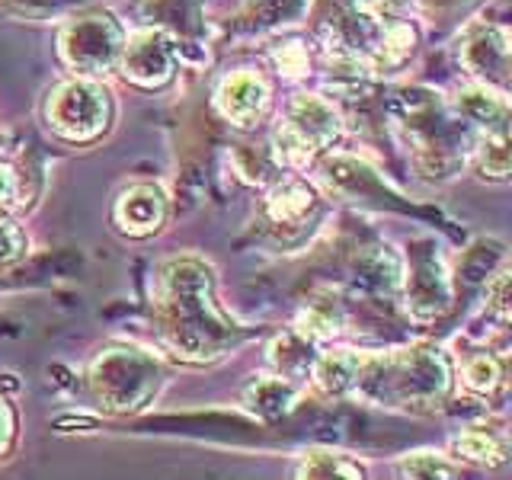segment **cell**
<instances>
[{"label": "cell", "mask_w": 512, "mask_h": 480, "mask_svg": "<svg viewBox=\"0 0 512 480\" xmlns=\"http://www.w3.org/2000/svg\"><path fill=\"white\" fill-rule=\"evenodd\" d=\"M272 64L285 74V77H301V74H308L311 68V55H308V48H304L301 42H279V45H272V52H269Z\"/></svg>", "instance_id": "obj_26"}, {"label": "cell", "mask_w": 512, "mask_h": 480, "mask_svg": "<svg viewBox=\"0 0 512 480\" xmlns=\"http://www.w3.org/2000/svg\"><path fill=\"white\" fill-rule=\"evenodd\" d=\"M26 244L29 240H26L20 224H16L10 215H0V266L20 260V256L26 253Z\"/></svg>", "instance_id": "obj_27"}, {"label": "cell", "mask_w": 512, "mask_h": 480, "mask_svg": "<svg viewBox=\"0 0 512 480\" xmlns=\"http://www.w3.org/2000/svg\"><path fill=\"white\" fill-rule=\"evenodd\" d=\"M448 384L452 365L436 346H413L384 356H362L356 391L381 407H439Z\"/></svg>", "instance_id": "obj_2"}, {"label": "cell", "mask_w": 512, "mask_h": 480, "mask_svg": "<svg viewBox=\"0 0 512 480\" xmlns=\"http://www.w3.org/2000/svg\"><path fill=\"white\" fill-rule=\"evenodd\" d=\"M295 400H298V384L276 375L253 381L244 391V407L260 416V420H279V416H285L295 407Z\"/></svg>", "instance_id": "obj_18"}, {"label": "cell", "mask_w": 512, "mask_h": 480, "mask_svg": "<svg viewBox=\"0 0 512 480\" xmlns=\"http://www.w3.org/2000/svg\"><path fill=\"white\" fill-rule=\"evenodd\" d=\"M176 58H180V48H176L173 36L160 29H138L135 36H128L122 45V58H119V71L125 80L144 87V90H157L173 80L176 74Z\"/></svg>", "instance_id": "obj_8"}, {"label": "cell", "mask_w": 512, "mask_h": 480, "mask_svg": "<svg viewBox=\"0 0 512 480\" xmlns=\"http://www.w3.org/2000/svg\"><path fill=\"white\" fill-rule=\"evenodd\" d=\"M314 359V343L304 340L298 330H288L269 343V365L276 368V378H285L292 384L311 378Z\"/></svg>", "instance_id": "obj_17"}, {"label": "cell", "mask_w": 512, "mask_h": 480, "mask_svg": "<svg viewBox=\"0 0 512 480\" xmlns=\"http://www.w3.org/2000/svg\"><path fill=\"white\" fill-rule=\"evenodd\" d=\"M317 205H320V192L308 180L285 176V180H279L266 192L263 212L272 224H279V228H295V224L308 218Z\"/></svg>", "instance_id": "obj_13"}, {"label": "cell", "mask_w": 512, "mask_h": 480, "mask_svg": "<svg viewBox=\"0 0 512 480\" xmlns=\"http://www.w3.org/2000/svg\"><path fill=\"white\" fill-rule=\"evenodd\" d=\"M458 64L474 84L506 93L509 87V32L496 23H474L458 39Z\"/></svg>", "instance_id": "obj_7"}, {"label": "cell", "mask_w": 512, "mask_h": 480, "mask_svg": "<svg viewBox=\"0 0 512 480\" xmlns=\"http://www.w3.org/2000/svg\"><path fill=\"white\" fill-rule=\"evenodd\" d=\"M452 116L471 128L474 135H487V132H509V103L506 93L487 90L480 84H471L458 90L455 103H452Z\"/></svg>", "instance_id": "obj_12"}, {"label": "cell", "mask_w": 512, "mask_h": 480, "mask_svg": "<svg viewBox=\"0 0 512 480\" xmlns=\"http://www.w3.org/2000/svg\"><path fill=\"white\" fill-rule=\"evenodd\" d=\"M362 352L356 349H327L320 352L311 365V381L317 384L327 397H343L349 391H356Z\"/></svg>", "instance_id": "obj_15"}, {"label": "cell", "mask_w": 512, "mask_h": 480, "mask_svg": "<svg viewBox=\"0 0 512 480\" xmlns=\"http://www.w3.org/2000/svg\"><path fill=\"white\" fill-rule=\"evenodd\" d=\"M407 311L416 320H432L448 308V298H452V285L439 263V253H432V240L426 244H416L410 253V266H407Z\"/></svg>", "instance_id": "obj_9"}, {"label": "cell", "mask_w": 512, "mask_h": 480, "mask_svg": "<svg viewBox=\"0 0 512 480\" xmlns=\"http://www.w3.org/2000/svg\"><path fill=\"white\" fill-rule=\"evenodd\" d=\"M356 7L375 20H410L416 0H356Z\"/></svg>", "instance_id": "obj_28"}, {"label": "cell", "mask_w": 512, "mask_h": 480, "mask_svg": "<svg viewBox=\"0 0 512 480\" xmlns=\"http://www.w3.org/2000/svg\"><path fill=\"white\" fill-rule=\"evenodd\" d=\"M26 202V180L16 164L0 157V215L16 212Z\"/></svg>", "instance_id": "obj_25"}, {"label": "cell", "mask_w": 512, "mask_h": 480, "mask_svg": "<svg viewBox=\"0 0 512 480\" xmlns=\"http://www.w3.org/2000/svg\"><path fill=\"white\" fill-rule=\"evenodd\" d=\"M154 317L164 346L186 362H212L247 336L215 304V272L199 256H173L157 266Z\"/></svg>", "instance_id": "obj_1"}, {"label": "cell", "mask_w": 512, "mask_h": 480, "mask_svg": "<svg viewBox=\"0 0 512 480\" xmlns=\"http://www.w3.org/2000/svg\"><path fill=\"white\" fill-rule=\"evenodd\" d=\"M416 45H420V32L410 20H381V32L372 52V74L404 68L413 58Z\"/></svg>", "instance_id": "obj_16"}, {"label": "cell", "mask_w": 512, "mask_h": 480, "mask_svg": "<svg viewBox=\"0 0 512 480\" xmlns=\"http://www.w3.org/2000/svg\"><path fill=\"white\" fill-rule=\"evenodd\" d=\"M112 122V93L90 77H71L45 96V125L71 144L96 141Z\"/></svg>", "instance_id": "obj_6"}, {"label": "cell", "mask_w": 512, "mask_h": 480, "mask_svg": "<svg viewBox=\"0 0 512 480\" xmlns=\"http://www.w3.org/2000/svg\"><path fill=\"white\" fill-rule=\"evenodd\" d=\"M397 474L404 480H455V464L452 458L436 455V452H413L397 461Z\"/></svg>", "instance_id": "obj_23"}, {"label": "cell", "mask_w": 512, "mask_h": 480, "mask_svg": "<svg viewBox=\"0 0 512 480\" xmlns=\"http://www.w3.org/2000/svg\"><path fill=\"white\" fill-rule=\"evenodd\" d=\"M343 132V116L320 93H295L285 106L282 125L272 132V154L285 167H308L317 154L330 151Z\"/></svg>", "instance_id": "obj_4"}, {"label": "cell", "mask_w": 512, "mask_h": 480, "mask_svg": "<svg viewBox=\"0 0 512 480\" xmlns=\"http://www.w3.org/2000/svg\"><path fill=\"white\" fill-rule=\"evenodd\" d=\"M308 0H247L244 13H240V20H244L250 29H266V26H279L285 20H292L304 10Z\"/></svg>", "instance_id": "obj_24"}, {"label": "cell", "mask_w": 512, "mask_h": 480, "mask_svg": "<svg viewBox=\"0 0 512 480\" xmlns=\"http://www.w3.org/2000/svg\"><path fill=\"white\" fill-rule=\"evenodd\" d=\"M170 202L157 183H132L119 192L112 205V221L125 237H151L167 224Z\"/></svg>", "instance_id": "obj_10"}, {"label": "cell", "mask_w": 512, "mask_h": 480, "mask_svg": "<svg viewBox=\"0 0 512 480\" xmlns=\"http://www.w3.org/2000/svg\"><path fill=\"white\" fill-rule=\"evenodd\" d=\"M90 391L112 413L141 410L160 388V365L132 343H109L90 362Z\"/></svg>", "instance_id": "obj_3"}, {"label": "cell", "mask_w": 512, "mask_h": 480, "mask_svg": "<svg viewBox=\"0 0 512 480\" xmlns=\"http://www.w3.org/2000/svg\"><path fill=\"white\" fill-rule=\"evenodd\" d=\"M461 384L477 397H490L496 388H503V359L480 349L461 365Z\"/></svg>", "instance_id": "obj_22"}, {"label": "cell", "mask_w": 512, "mask_h": 480, "mask_svg": "<svg viewBox=\"0 0 512 480\" xmlns=\"http://www.w3.org/2000/svg\"><path fill=\"white\" fill-rule=\"evenodd\" d=\"M295 480H365V471L356 458L336 452H308L298 461Z\"/></svg>", "instance_id": "obj_21"}, {"label": "cell", "mask_w": 512, "mask_h": 480, "mask_svg": "<svg viewBox=\"0 0 512 480\" xmlns=\"http://www.w3.org/2000/svg\"><path fill=\"white\" fill-rule=\"evenodd\" d=\"M471 164L480 176L487 180H506L509 176V132H487V135H474L471 141Z\"/></svg>", "instance_id": "obj_20"}, {"label": "cell", "mask_w": 512, "mask_h": 480, "mask_svg": "<svg viewBox=\"0 0 512 480\" xmlns=\"http://www.w3.org/2000/svg\"><path fill=\"white\" fill-rule=\"evenodd\" d=\"M304 340H330L343 330V304L324 295V298H311L304 304V311L298 314V327H295Z\"/></svg>", "instance_id": "obj_19"}, {"label": "cell", "mask_w": 512, "mask_h": 480, "mask_svg": "<svg viewBox=\"0 0 512 480\" xmlns=\"http://www.w3.org/2000/svg\"><path fill=\"white\" fill-rule=\"evenodd\" d=\"M215 106L234 128H250L263 119L269 106V84L250 68L228 74L215 90Z\"/></svg>", "instance_id": "obj_11"}, {"label": "cell", "mask_w": 512, "mask_h": 480, "mask_svg": "<svg viewBox=\"0 0 512 480\" xmlns=\"http://www.w3.org/2000/svg\"><path fill=\"white\" fill-rule=\"evenodd\" d=\"M452 455L471 464H487V468H496L509 458V436L500 423H477V426H464L461 432H455L452 442Z\"/></svg>", "instance_id": "obj_14"}, {"label": "cell", "mask_w": 512, "mask_h": 480, "mask_svg": "<svg viewBox=\"0 0 512 480\" xmlns=\"http://www.w3.org/2000/svg\"><path fill=\"white\" fill-rule=\"evenodd\" d=\"M125 32L119 20L106 10L77 13L58 32V55L74 77H103L119 68Z\"/></svg>", "instance_id": "obj_5"}, {"label": "cell", "mask_w": 512, "mask_h": 480, "mask_svg": "<svg viewBox=\"0 0 512 480\" xmlns=\"http://www.w3.org/2000/svg\"><path fill=\"white\" fill-rule=\"evenodd\" d=\"M13 432H16V413H13V407L7 404V400L0 397V455L10 448Z\"/></svg>", "instance_id": "obj_29"}]
</instances>
